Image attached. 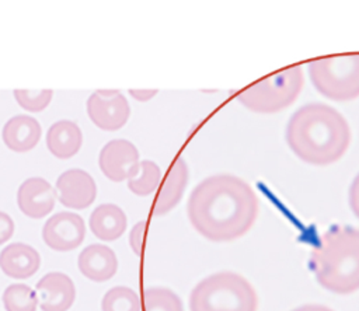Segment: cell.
I'll use <instances>...</instances> for the list:
<instances>
[{
    "instance_id": "1",
    "label": "cell",
    "mask_w": 359,
    "mask_h": 311,
    "mask_svg": "<svg viewBox=\"0 0 359 311\" xmlns=\"http://www.w3.org/2000/svg\"><path fill=\"white\" fill-rule=\"evenodd\" d=\"M258 212L259 200L254 189L231 174L205 178L192 189L187 203L192 227L213 242H229L247 234Z\"/></svg>"
},
{
    "instance_id": "2",
    "label": "cell",
    "mask_w": 359,
    "mask_h": 311,
    "mask_svg": "<svg viewBox=\"0 0 359 311\" xmlns=\"http://www.w3.org/2000/svg\"><path fill=\"white\" fill-rule=\"evenodd\" d=\"M286 143L292 153L310 165L338 161L351 143L346 119L332 106L311 102L300 106L286 125Z\"/></svg>"
},
{
    "instance_id": "3",
    "label": "cell",
    "mask_w": 359,
    "mask_h": 311,
    "mask_svg": "<svg viewBox=\"0 0 359 311\" xmlns=\"http://www.w3.org/2000/svg\"><path fill=\"white\" fill-rule=\"evenodd\" d=\"M317 283L335 294L359 290V228L334 226L327 230L310 255Z\"/></svg>"
},
{
    "instance_id": "4",
    "label": "cell",
    "mask_w": 359,
    "mask_h": 311,
    "mask_svg": "<svg viewBox=\"0 0 359 311\" xmlns=\"http://www.w3.org/2000/svg\"><path fill=\"white\" fill-rule=\"evenodd\" d=\"M189 311H258V294L244 276L217 272L192 289Z\"/></svg>"
},
{
    "instance_id": "5",
    "label": "cell",
    "mask_w": 359,
    "mask_h": 311,
    "mask_svg": "<svg viewBox=\"0 0 359 311\" xmlns=\"http://www.w3.org/2000/svg\"><path fill=\"white\" fill-rule=\"evenodd\" d=\"M303 85V69L300 64H296L245 87L236 98L248 111L257 113H275L290 106L297 99Z\"/></svg>"
},
{
    "instance_id": "6",
    "label": "cell",
    "mask_w": 359,
    "mask_h": 311,
    "mask_svg": "<svg viewBox=\"0 0 359 311\" xmlns=\"http://www.w3.org/2000/svg\"><path fill=\"white\" fill-rule=\"evenodd\" d=\"M307 70L314 88L325 98L344 102L359 97V53L314 59Z\"/></svg>"
},
{
    "instance_id": "7",
    "label": "cell",
    "mask_w": 359,
    "mask_h": 311,
    "mask_svg": "<svg viewBox=\"0 0 359 311\" xmlns=\"http://www.w3.org/2000/svg\"><path fill=\"white\" fill-rule=\"evenodd\" d=\"M87 113L91 122L101 130L115 132L130 116L126 97L116 90H98L87 98Z\"/></svg>"
},
{
    "instance_id": "8",
    "label": "cell",
    "mask_w": 359,
    "mask_h": 311,
    "mask_svg": "<svg viewBox=\"0 0 359 311\" xmlns=\"http://www.w3.org/2000/svg\"><path fill=\"white\" fill-rule=\"evenodd\" d=\"M98 165L102 174L114 182L130 179L136 177L140 170L139 151L136 146L126 139L109 140L100 151Z\"/></svg>"
},
{
    "instance_id": "9",
    "label": "cell",
    "mask_w": 359,
    "mask_h": 311,
    "mask_svg": "<svg viewBox=\"0 0 359 311\" xmlns=\"http://www.w3.org/2000/svg\"><path fill=\"white\" fill-rule=\"evenodd\" d=\"M86 238V224L73 212H59L50 216L42 227V240L53 251L67 252L81 245Z\"/></svg>"
},
{
    "instance_id": "10",
    "label": "cell",
    "mask_w": 359,
    "mask_h": 311,
    "mask_svg": "<svg viewBox=\"0 0 359 311\" xmlns=\"http://www.w3.org/2000/svg\"><path fill=\"white\" fill-rule=\"evenodd\" d=\"M55 188L59 202L67 209H87L97 198L94 178L80 168H72L62 172L56 179Z\"/></svg>"
},
{
    "instance_id": "11",
    "label": "cell",
    "mask_w": 359,
    "mask_h": 311,
    "mask_svg": "<svg viewBox=\"0 0 359 311\" xmlns=\"http://www.w3.org/2000/svg\"><path fill=\"white\" fill-rule=\"evenodd\" d=\"M56 198L55 188L41 177L25 179L17 191L18 209L31 219L48 216L55 207Z\"/></svg>"
},
{
    "instance_id": "12",
    "label": "cell",
    "mask_w": 359,
    "mask_h": 311,
    "mask_svg": "<svg viewBox=\"0 0 359 311\" xmlns=\"http://www.w3.org/2000/svg\"><path fill=\"white\" fill-rule=\"evenodd\" d=\"M35 287L42 311H67L74 303L76 287L66 273H46L36 282Z\"/></svg>"
},
{
    "instance_id": "13",
    "label": "cell",
    "mask_w": 359,
    "mask_h": 311,
    "mask_svg": "<svg viewBox=\"0 0 359 311\" xmlns=\"http://www.w3.org/2000/svg\"><path fill=\"white\" fill-rule=\"evenodd\" d=\"M77 266L83 276L101 283L115 276L118 270V258L109 247L104 244H91L79 254Z\"/></svg>"
},
{
    "instance_id": "14",
    "label": "cell",
    "mask_w": 359,
    "mask_h": 311,
    "mask_svg": "<svg viewBox=\"0 0 359 311\" xmlns=\"http://www.w3.org/2000/svg\"><path fill=\"white\" fill-rule=\"evenodd\" d=\"M41 266V256L25 242H11L0 252V269L11 279H28Z\"/></svg>"
},
{
    "instance_id": "15",
    "label": "cell",
    "mask_w": 359,
    "mask_h": 311,
    "mask_svg": "<svg viewBox=\"0 0 359 311\" xmlns=\"http://www.w3.org/2000/svg\"><path fill=\"white\" fill-rule=\"evenodd\" d=\"M188 184V165L182 157H177L170 165L163 185L153 205L154 216H164L181 200Z\"/></svg>"
},
{
    "instance_id": "16",
    "label": "cell",
    "mask_w": 359,
    "mask_h": 311,
    "mask_svg": "<svg viewBox=\"0 0 359 311\" xmlns=\"http://www.w3.org/2000/svg\"><path fill=\"white\" fill-rule=\"evenodd\" d=\"M41 133V125L35 118L28 115H15L4 123L1 139L11 151L25 153L38 144Z\"/></svg>"
},
{
    "instance_id": "17",
    "label": "cell",
    "mask_w": 359,
    "mask_h": 311,
    "mask_svg": "<svg viewBox=\"0 0 359 311\" xmlns=\"http://www.w3.org/2000/svg\"><path fill=\"white\" fill-rule=\"evenodd\" d=\"M88 224L98 240L111 242L118 240L126 231L128 219L119 206L114 203H102L91 212Z\"/></svg>"
},
{
    "instance_id": "18",
    "label": "cell",
    "mask_w": 359,
    "mask_h": 311,
    "mask_svg": "<svg viewBox=\"0 0 359 311\" xmlns=\"http://www.w3.org/2000/svg\"><path fill=\"white\" fill-rule=\"evenodd\" d=\"M81 144V129L73 120H57L46 132V147L57 158L66 160L73 157L79 153Z\"/></svg>"
},
{
    "instance_id": "19",
    "label": "cell",
    "mask_w": 359,
    "mask_h": 311,
    "mask_svg": "<svg viewBox=\"0 0 359 311\" xmlns=\"http://www.w3.org/2000/svg\"><path fill=\"white\" fill-rule=\"evenodd\" d=\"M3 305L6 311H36L38 296L24 283H13L3 291Z\"/></svg>"
},
{
    "instance_id": "20",
    "label": "cell",
    "mask_w": 359,
    "mask_h": 311,
    "mask_svg": "<svg viewBox=\"0 0 359 311\" xmlns=\"http://www.w3.org/2000/svg\"><path fill=\"white\" fill-rule=\"evenodd\" d=\"M143 311H184L182 301L172 290L167 287H149L142 297Z\"/></svg>"
},
{
    "instance_id": "21",
    "label": "cell",
    "mask_w": 359,
    "mask_h": 311,
    "mask_svg": "<svg viewBox=\"0 0 359 311\" xmlns=\"http://www.w3.org/2000/svg\"><path fill=\"white\" fill-rule=\"evenodd\" d=\"M161 179L160 167L150 160L140 161V170L136 177L128 179V189L137 196L151 195Z\"/></svg>"
},
{
    "instance_id": "22",
    "label": "cell",
    "mask_w": 359,
    "mask_h": 311,
    "mask_svg": "<svg viewBox=\"0 0 359 311\" xmlns=\"http://www.w3.org/2000/svg\"><path fill=\"white\" fill-rule=\"evenodd\" d=\"M142 303L135 290L126 286L109 289L101 301L102 311H140Z\"/></svg>"
},
{
    "instance_id": "23",
    "label": "cell",
    "mask_w": 359,
    "mask_h": 311,
    "mask_svg": "<svg viewBox=\"0 0 359 311\" xmlns=\"http://www.w3.org/2000/svg\"><path fill=\"white\" fill-rule=\"evenodd\" d=\"M17 104L28 112H41L52 101V90H14L13 91Z\"/></svg>"
},
{
    "instance_id": "24",
    "label": "cell",
    "mask_w": 359,
    "mask_h": 311,
    "mask_svg": "<svg viewBox=\"0 0 359 311\" xmlns=\"http://www.w3.org/2000/svg\"><path fill=\"white\" fill-rule=\"evenodd\" d=\"M146 221H137L129 231V245L136 256L143 255L144 249V235H146Z\"/></svg>"
},
{
    "instance_id": "25",
    "label": "cell",
    "mask_w": 359,
    "mask_h": 311,
    "mask_svg": "<svg viewBox=\"0 0 359 311\" xmlns=\"http://www.w3.org/2000/svg\"><path fill=\"white\" fill-rule=\"evenodd\" d=\"M14 234V221L6 213L0 210V245L8 241Z\"/></svg>"
},
{
    "instance_id": "26",
    "label": "cell",
    "mask_w": 359,
    "mask_h": 311,
    "mask_svg": "<svg viewBox=\"0 0 359 311\" xmlns=\"http://www.w3.org/2000/svg\"><path fill=\"white\" fill-rule=\"evenodd\" d=\"M348 200H349V207L352 213L359 219V172L353 178L349 192H348Z\"/></svg>"
},
{
    "instance_id": "27",
    "label": "cell",
    "mask_w": 359,
    "mask_h": 311,
    "mask_svg": "<svg viewBox=\"0 0 359 311\" xmlns=\"http://www.w3.org/2000/svg\"><path fill=\"white\" fill-rule=\"evenodd\" d=\"M158 91L157 90H129V94L137 101H149L151 99Z\"/></svg>"
},
{
    "instance_id": "28",
    "label": "cell",
    "mask_w": 359,
    "mask_h": 311,
    "mask_svg": "<svg viewBox=\"0 0 359 311\" xmlns=\"http://www.w3.org/2000/svg\"><path fill=\"white\" fill-rule=\"evenodd\" d=\"M292 311H334V310L323 304H303L300 307L293 308Z\"/></svg>"
}]
</instances>
